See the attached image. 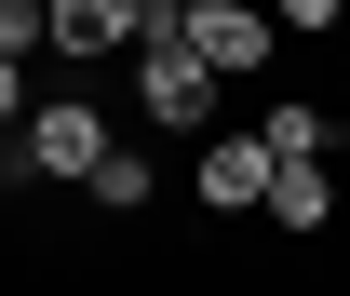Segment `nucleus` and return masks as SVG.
<instances>
[{"instance_id": "nucleus-1", "label": "nucleus", "mask_w": 350, "mask_h": 296, "mask_svg": "<svg viewBox=\"0 0 350 296\" xmlns=\"http://www.w3.org/2000/svg\"><path fill=\"white\" fill-rule=\"evenodd\" d=\"M14 148H27V175H54V189H94V175H108V148H122V135L94 122V94H41V108H27V135H14Z\"/></svg>"}, {"instance_id": "nucleus-2", "label": "nucleus", "mask_w": 350, "mask_h": 296, "mask_svg": "<svg viewBox=\"0 0 350 296\" xmlns=\"http://www.w3.org/2000/svg\"><path fill=\"white\" fill-rule=\"evenodd\" d=\"M135 108H148L162 135H216V68H202V54L162 27V41L135 54Z\"/></svg>"}, {"instance_id": "nucleus-3", "label": "nucleus", "mask_w": 350, "mask_h": 296, "mask_svg": "<svg viewBox=\"0 0 350 296\" xmlns=\"http://www.w3.org/2000/svg\"><path fill=\"white\" fill-rule=\"evenodd\" d=\"M175 41L202 54L216 81H243V68H269V54H283V27H269L256 0H175Z\"/></svg>"}, {"instance_id": "nucleus-4", "label": "nucleus", "mask_w": 350, "mask_h": 296, "mask_svg": "<svg viewBox=\"0 0 350 296\" xmlns=\"http://www.w3.org/2000/svg\"><path fill=\"white\" fill-rule=\"evenodd\" d=\"M202 215H269V135H202Z\"/></svg>"}, {"instance_id": "nucleus-5", "label": "nucleus", "mask_w": 350, "mask_h": 296, "mask_svg": "<svg viewBox=\"0 0 350 296\" xmlns=\"http://www.w3.org/2000/svg\"><path fill=\"white\" fill-rule=\"evenodd\" d=\"M269 215H283L297 243H323V229H337V162H269Z\"/></svg>"}, {"instance_id": "nucleus-6", "label": "nucleus", "mask_w": 350, "mask_h": 296, "mask_svg": "<svg viewBox=\"0 0 350 296\" xmlns=\"http://www.w3.org/2000/svg\"><path fill=\"white\" fill-rule=\"evenodd\" d=\"M94 202H108V215H148V202H162V162H148V148H108Z\"/></svg>"}, {"instance_id": "nucleus-7", "label": "nucleus", "mask_w": 350, "mask_h": 296, "mask_svg": "<svg viewBox=\"0 0 350 296\" xmlns=\"http://www.w3.org/2000/svg\"><path fill=\"white\" fill-rule=\"evenodd\" d=\"M0 135H27V68L0 54Z\"/></svg>"}, {"instance_id": "nucleus-8", "label": "nucleus", "mask_w": 350, "mask_h": 296, "mask_svg": "<svg viewBox=\"0 0 350 296\" xmlns=\"http://www.w3.org/2000/svg\"><path fill=\"white\" fill-rule=\"evenodd\" d=\"M337 162H350V122H337Z\"/></svg>"}]
</instances>
